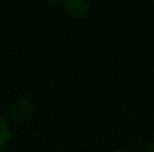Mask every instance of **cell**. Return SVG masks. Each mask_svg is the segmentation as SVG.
Wrapping results in <instances>:
<instances>
[{
    "instance_id": "6da1fadb",
    "label": "cell",
    "mask_w": 154,
    "mask_h": 152,
    "mask_svg": "<svg viewBox=\"0 0 154 152\" xmlns=\"http://www.w3.org/2000/svg\"><path fill=\"white\" fill-rule=\"evenodd\" d=\"M33 115H35V101L28 97H20L10 103L5 118L8 123H25Z\"/></svg>"
},
{
    "instance_id": "7a4b0ae2",
    "label": "cell",
    "mask_w": 154,
    "mask_h": 152,
    "mask_svg": "<svg viewBox=\"0 0 154 152\" xmlns=\"http://www.w3.org/2000/svg\"><path fill=\"white\" fill-rule=\"evenodd\" d=\"M62 8L67 12V15H71L72 18H84L89 13V2L85 0H67L62 3Z\"/></svg>"
},
{
    "instance_id": "3957f363",
    "label": "cell",
    "mask_w": 154,
    "mask_h": 152,
    "mask_svg": "<svg viewBox=\"0 0 154 152\" xmlns=\"http://www.w3.org/2000/svg\"><path fill=\"white\" fill-rule=\"evenodd\" d=\"M10 136H12V133H10V123L7 121V118L0 116V151H3L7 147V144L10 141Z\"/></svg>"
},
{
    "instance_id": "277c9868",
    "label": "cell",
    "mask_w": 154,
    "mask_h": 152,
    "mask_svg": "<svg viewBox=\"0 0 154 152\" xmlns=\"http://www.w3.org/2000/svg\"><path fill=\"white\" fill-rule=\"evenodd\" d=\"M139 152H154V142H149V144H146L144 147H143Z\"/></svg>"
},
{
    "instance_id": "5b68a950",
    "label": "cell",
    "mask_w": 154,
    "mask_h": 152,
    "mask_svg": "<svg viewBox=\"0 0 154 152\" xmlns=\"http://www.w3.org/2000/svg\"><path fill=\"white\" fill-rule=\"evenodd\" d=\"M113 152H126V151H113Z\"/></svg>"
}]
</instances>
